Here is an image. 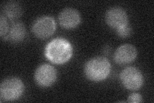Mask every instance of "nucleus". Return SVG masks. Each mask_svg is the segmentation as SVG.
<instances>
[{"instance_id":"obj_13","label":"nucleus","mask_w":154,"mask_h":103,"mask_svg":"<svg viewBox=\"0 0 154 103\" xmlns=\"http://www.w3.org/2000/svg\"><path fill=\"white\" fill-rule=\"evenodd\" d=\"M116 32H117L118 35L119 37H127L131 35V34L132 32V29L131 27H130L128 24H127L126 26L118 29V30H116Z\"/></svg>"},{"instance_id":"obj_4","label":"nucleus","mask_w":154,"mask_h":103,"mask_svg":"<svg viewBox=\"0 0 154 103\" xmlns=\"http://www.w3.org/2000/svg\"><path fill=\"white\" fill-rule=\"evenodd\" d=\"M120 80L123 85L130 90H137L143 85L142 73L137 68L128 66L124 68L120 73Z\"/></svg>"},{"instance_id":"obj_12","label":"nucleus","mask_w":154,"mask_h":103,"mask_svg":"<svg viewBox=\"0 0 154 103\" xmlns=\"http://www.w3.org/2000/svg\"><path fill=\"white\" fill-rule=\"evenodd\" d=\"M8 24L6 18L3 15H1L0 17V34L2 37H5V39L7 36L8 33Z\"/></svg>"},{"instance_id":"obj_8","label":"nucleus","mask_w":154,"mask_h":103,"mask_svg":"<svg viewBox=\"0 0 154 103\" xmlns=\"http://www.w3.org/2000/svg\"><path fill=\"white\" fill-rule=\"evenodd\" d=\"M137 54V50L134 45L124 44L119 46L115 51L114 59L115 62L119 65H127L136 60Z\"/></svg>"},{"instance_id":"obj_1","label":"nucleus","mask_w":154,"mask_h":103,"mask_svg":"<svg viewBox=\"0 0 154 103\" xmlns=\"http://www.w3.org/2000/svg\"><path fill=\"white\" fill-rule=\"evenodd\" d=\"M45 54L53 63L61 65L68 61L73 55V47L64 38L57 37L46 46Z\"/></svg>"},{"instance_id":"obj_3","label":"nucleus","mask_w":154,"mask_h":103,"mask_svg":"<svg viewBox=\"0 0 154 103\" xmlns=\"http://www.w3.org/2000/svg\"><path fill=\"white\" fill-rule=\"evenodd\" d=\"M25 90L23 81L17 77L7 78L0 86V94L2 99L7 101L18 99Z\"/></svg>"},{"instance_id":"obj_5","label":"nucleus","mask_w":154,"mask_h":103,"mask_svg":"<svg viewBox=\"0 0 154 103\" xmlns=\"http://www.w3.org/2000/svg\"><path fill=\"white\" fill-rule=\"evenodd\" d=\"M56 23L51 16H45L38 18L33 23L32 30L34 35L40 39L51 36L55 31Z\"/></svg>"},{"instance_id":"obj_11","label":"nucleus","mask_w":154,"mask_h":103,"mask_svg":"<svg viewBox=\"0 0 154 103\" xmlns=\"http://www.w3.org/2000/svg\"><path fill=\"white\" fill-rule=\"evenodd\" d=\"M5 13L11 18H16L21 16V8L16 2H9L5 6Z\"/></svg>"},{"instance_id":"obj_14","label":"nucleus","mask_w":154,"mask_h":103,"mask_svg":"<svg viewBox=\"0 0 154 103\" xmlns=\"http://www.w3.org/2000/svg\"><path fill=\"white\" fill-rule=\"evenodd\" d=\"M143 101L142 96L137 93H134L128 97L127 102L131 103H139Z\"/></svg>"},{"instance_id":"obj_7","label":"nucleus","mask_w":154,"mask_h":103,"mask_svg":"<svg viewBox=\"0 0 154 103\" xmlns=\"http://www.w3.org/2000/svg\"><path fill=\"white\" fill-rule=\"evenodd\" d=\"M105 22L112 28L118 29L128 24V18L125 10L119 7L108 9L105 15Z\"/></svg>"},{"instance_id":"obj_2","label":"nucleus","mask_w":154,"mask_h":103,"mask_svg":"<svg viewBox=\"0 0 154 103\" xmlns=\"http://www.w3.org/2000/svg\"><path fill=\"white\" fill-rule=\"evenodd\" d=\"M111 65L107 58L95 57L87 61L84 66V73L89 80L95 82L103 81L110 74Z\"/></svg>"},{"instance_id":"obj_6","label":"nucleus","mask_w":154,"mask_h":103,"mask_svg":"<svg viewBox=\"0 0 154 103\" xmlns=\"http://www.w3.org/2000/svg\"><path fill=\"white\" fill-rule=\"evenodd\" d=\"M57 78V70L49 64H43L40 65L34 73V79L36 83L41 87H48L54 85Z\"/></svg>"},{"instance_id":"obj_9","label":"nucleus","mask_w":154,"mask_h":103,"mask_svg":"<svg viewBox=\"0 0 154 103\" xmlns=\"http://www.w3.org/2000/svg\"><path fill=\"white\" fill-rule=\"evenodd\" d=\"M81 20L80 13L75 8H66L60 12L59 21L60 26L66 29H71L79 25Z\"/></svg>"},{"instance_id":"obj_10","label":"nucleus","mask_w":154,"mask_h":103,"mask_svg":"<svg viewBox=\"0 0 154 103\" xmlns=\"http://www.w3.org/2000/svg\"><path fill=\"white\" fill-rule=\"evenodd\" d=\"M26 36V28L21 23H16L13 24L11 28V31L5 37L6 40H9L14 43L22 41Z\"/></svg>"}]
</instances>
